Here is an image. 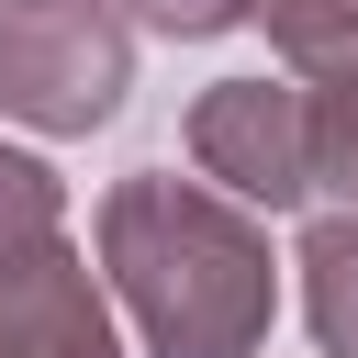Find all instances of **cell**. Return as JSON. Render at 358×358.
Instances as JSON below:
<instances>
[{
  "mask_svg": "<svg viewBox=\"0 0 358 358\" xmlns=\"http://www.w3.org/2000/svg\"><path fill=\"white\" fill-rule=\"evenodd\" d=\"M0 11H11V0H0Z\"/></svg>",
  "mask_w": 358,
  "mask_h": 358,
  "instance_id": "30bf717a",
  "label": "cell"
},
{
  "mask_svg": "<svg viewBox=\"0 0 358 358\" xmlns=\"http://www.w3.org/2000/svg\"><path fill=\"white\" fill-rule=\"evenodd\" d=\"M190 168L224 201L291 213L313 190V90L302 78H213L190 101Z\"/></svg>",
  "mask_w": 358,
  "mask_h": 358,
  "instance_id": "3957f363",
  "label": "cell"
},
{
  "mask_svg": "<svg viewBox=\"0 0 358 358\" xmlns=\"http://www.w3.org/2000/svg\"><path fill=\"white\" fill-rule=\"evenodd\" d=\"M0 358H123L112 313H101V291H90V268H78L67 235L0 257Z\"/></svg>",
  "mask_w": 358,
  "mask_h": 358,
  "instance_id": "277c9868",
  "label": "cell"
},
{
  "mask_svg": "<svg viewBox=\"0 0 358 358\" xmlns=\"http://www.w3.org/2000/svg\"><path fill=\"white\" fill-rule=\"evenodd\" d=\"M134 90V34L112 0H11L0 11V112L34 134H90Z\"/></svg>",
  "mask_w": 358,
  "mask_h": 358,
  "instance_id": "7a4b0ae2",
  "label": "cell"
},
{
  "mask_svg": "<svg viewBox=\"0 0 358 358\" xmlns=\"http://www.w3.org/2000/svg\"><path fill=\"white\" fill-rule=\"evenodd\" d=\"M123 11H134L145 34H179V45H190V34H224V22H246L257 0H123Z\"/></svg>",
  "mask_w": 358,
  "mask_h": 358,
  "instance_id": "9c48e42d",
  "label": "cell"
},
{
  "mask_svg": "<svg viewBox=\"0 0 358 358\" xmlns=\"http://www.w3.org/2000/svg\"><path fill=\"white\" fill-rule=\"evenodd\" d=\"M302 313H313L324 358H358V213L302 235Z\"/></svg>",
  "mask_w": 358,
  "mask_h": 358,
  "instance_id": "8992f818",
  "label": "cell"
},
{
  "mask_svg": "<svg viewBox=\"0 0 358 358\" xmlns=\"http://www.w3.org/2000/svg\"><path fill=\"white\" fill-rule=\"evenodd\" d=\"M101 268L145 336V358H257L268 336V235L246 201H224L213 179H168L134 168L101 201Z\"/></svg>",
  "mask_w": 358,
  "mask_h": 358,
  "instance_id": "6da1fadb",
  "label": "cell"
},
{
  "mask_svg": "<svg viewBox=\"0 0 358 358\" xmlns=\"http://www.w3.org/2000/svg\"><path fill=\"white\" fill-rule=\"evenodd\" d=\"M257 22L291 56V78H313V90L358 78V0H257Z\"/></svg>",
  "mask_w": 358,
  "mask_h": 358,
  "instance_id": "5b68a950",
  "label": "cell"
},
{
  "mask_svg": "<svg viewBox=\"0 0 358 358\" xmlns=\"http://www.w3.org/2000/svg\"><path fill=\"white\" fill-rule=\"evenodd\" d=\"M313 190H336L358 213V78L347 90H313Z\"/></svg>",
  "mask_w": 358,
  "mask_h": 358,
  "instance_id": "ba28073f",
  "label": "cell"
},
{
  "mask_svg": "<svg viewBox=\"0 0 358 358\" xmlns=\"http://www.w3.org/2000/svg\"><path fill=\"white\" fill-rule=\"evenodd\" d=\"M56 235V168H34L22 145H0V257Z\"/></svg>",
  "mask_w": 358,
  "mask_h": 358,
  "instance_id": "52a82bcc",
  "label": "cell"
}]
</instances>
